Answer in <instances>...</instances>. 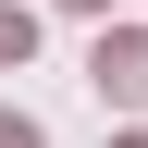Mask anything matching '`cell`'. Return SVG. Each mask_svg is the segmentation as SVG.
Wrapping results in <instances>:
<instances>
[{"mask_svg": "<svg viewBox=\"0 0 148 148\" xmlns=\"http://www.w3.org/2000/svg\"><path fill=\"white\" fill-rule=\"evenodd\" d=\"M86 86L123 99V111H148V37H99V49H86Z\"/></svg>", "mask_w": 148, "mask_h": 148, "instance_id": "cell-1", "label": "cell"}, {"mask_svg": "<svg viewBox=\"0 0 148 148\" xmlns=\"http://www.w3.org/2000/svg\"><path fill=\"white\" fill-rule=\"evenodd\" d=\"M37 49V12H12V0H0V62H25Z\"/></svg>", "mask_w": 148, "mask_h": 148, "instance_id": "cell-2", "label": "cell"}, {"mask_svg": "<svg viewBox=\"0 0 148 148\" xmlns=\"http://www.w3.org/2000/svg\"><path fill=\"white\" fill-rule=\"evenodd\" d=\"M0 148H49V136H37V123H25V111H0Z\"/></svg>", "mask_w": 148, "mask_h": 148, "instance_id": "cell-3", "label": "cell"}, {"mask_svg": "<svg viewBox=\"0 0 148 148\" xmlns=\"http://www.w3.org/2000/svg\"><path fill=\"white\" fill-rule=\"evenodd\" d=\"M62 12H111V0H62Z\"/></svg>", "mask_w": 148, "mask_h": 148, "instance_id": "cell-4", "label": "cell"}, {"mask_svg": "<svg viewBox=\"0 0 148 148\" xmlns=\"http://www.w3.org/2000/svg\"><path fill=\"white\" fill-rule=\"evenodd\" d=\"M123 148H148V136H123Z\"/></svg>", "mask_w": 148, "mask_h": 148, "instance_id": "cell-5", "label": "cell"}]
</instances>
